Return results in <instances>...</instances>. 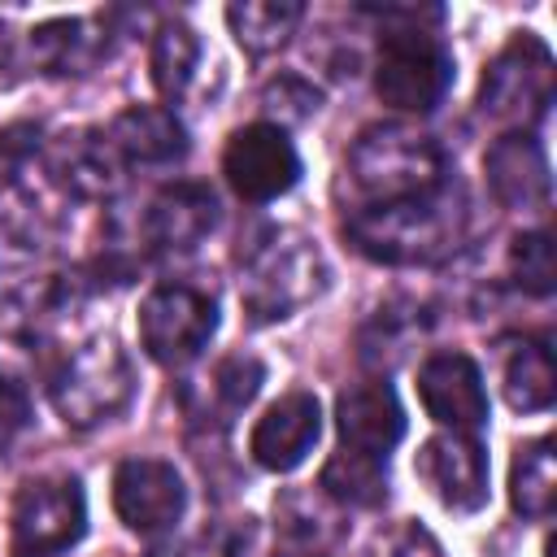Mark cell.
Segmentation results:
<instances>
[{
  "label": "cell",
  "instance_id": "cell-1",
  "mask_svg": "<svg viewBox=\"0 0 557 557\" xmlns=\"http://www.w3.org/2000/svg\"><path fill=\"white\" fill-rule=\"evenodd\" d=\"M470 226V205L457 178L426 196L374 205V209H348L344 235L348 244L379 261V265H435L457 252Z\"/></svg>",
  "mask_w": 557,
  "mask_h": 557
},
{
  "label": "cell",
  "instance_id": "cell-2",
  "mask_svg": "<svg viewBox=\"0 0 557 557\" xmlns=\"http://www.w3.org/2000/svg\"><path fill=\"white\" fill-rule=\"evenodd\" d=\"M448 178H453V165L444 144L409 122H370L344 157V183H348L352 209L426 196Z\"/></svg>",
  "mask_w": 557,
  "mask_h": 557
},
{
  "label": "cell",
  "instance_id": "cell-3",
  "mask_svg": "<svg viewBox=\"0 0 557 557\" xmlns=\"http://www.w3.org/2000/svg\"><path fill=\"white\" fill-rule=\"evenodd\" d=\"M383 22L379 35V61H374V91L396 113H431L448 87H453V52L448 44L426 30L422 22H440L444 13L435 4H383L366 9Z\"/></svg>",
  "mask_w": 557,
  "mask_h": 557
},
{
  "label": "cell",
  "instance_id": "cell-4",
  "mask_svg": "<svg viewBox=\"0 0 557 557\" xmlns=\"http://www.w3.org/2000/svg\"><path fill=\"white\" fill-rule=\"evenodd\" d=\"M326 261L318 244L292 226H257L239 248V300L252 322H283L318 300Z\"/></svg>",
  "mask_w": 557,
  "mask_h": 557
},
{
  "label": "cell",
  "instance_id": "cell-5",
  "mask_svg": "<svg viewBox=\"0 0 557 557\" xmlns=\"http://www.w3.org/2000/svg\"><path fill=\"white\" fill-rule=\"evenodd\" d=\"M44 379H48L52 409L61 413L65 426H78V431L117 418L135 392L131 357L113 335H91L87 344L61 352Z\"/></svg>",
  "mask_w": 557,
  "mask_h": 557
},
{
  "label": "cell",
  "instance_id": "cell-6",
  "mask_svg": "<svg viewBox=\"0 0 557 557\" xmlns=\"http://www.w3.org/2000/svg\"><path fill=\"white\" fill-rule=\"evenodd\" d=\"M553 104V52L540 35L518 30L483 70L479 113L492 122H509L513 131H531Z\"/></svg>",
  "mask_w": 557,
  "mask_h": 557
},
{
  "label": "cell",
  "instance_id": "cell-7",
  "mask_svg": "<svg viewBox=\"0 0 557 557\" xmlns=\"http://www.w3.org/2000/svg\"><path fill=\"white\" fill-rule=\"evenodd\" d=\"M218 331V300L196 283H157L139 305V344L157 366H191Z\"/></svg>",
  "mask_w": 557,
  "mask_h": 557
},
{
  "label": "cell",
  "instance_id": "cell-8",
  "mask_svg": "<svg viewBox=\"0 0 557 557\" xmlns=\"http://www.w3.org/2000/svg\"><path fill=\"white\" fill-rule=\"evenodd\" d=\"M87 531V496L78 479L48 474L22 483L13 500V548L26 557H57Z\"/></svg>",
  "mask_w": 557,
  "mask_h": 557
},
{
  "label": "cell",
  "instance_id": "cell-9",
  "mask_svg": "<svg viewBox=\"0 0 557 557\" xmlns=\"http://www.w3.org/2000/svg\"><path fill=\"white\" fill-rule=\"evenodd\" d=\"M222 174L239 200L265 205V200L287 196L300 183V152L283 126L248 122V126L231 131V139H226Z\"/></svg>",
  "mask_w": 557,
  "mask_h": 557
},
{
  "label": "cell",
  "instance_id": "cell-10",
  "mask_svg": "<svg viewBox=\"0 0 557 557\" xmlns=\"http://www.w3.org/2000/svg\"><path fill=\"white\" fill-rule=\"evenodd\" d=\"M113 509L131 531L157 540L187 509L183 474L161 457H131L113 474Z\"/></svg>",
  "mask_w": 557,
  "mask_h": 557
},
{
  "label": "cell",
  "instance_id": "cell-11",
  "mask_svg": "<svg viewBox=\"0 0 557 557\" xmlns=\"http://www.w3.org/2000/svg\"><path fill=\"white\" fill-rule=\"evenodd\" d=\"M218 226V196L209 183H196V178H174L165 183L144 218H139V235H144V248L148 252H161V257H183V252H196L209 231Z\"/></svg>",
  "mask_w": 557,
  "mask_h": 557
},
{
  "label": "cell",
  "instance_id": "cell-12",
  "mask_svg": "<svg viewBox=\"0 0 557 557\" xmlns=\"http://www.w3.org/2000/svg\"><path fill=\"white\" fill-rule=\"evenodd\" d=\"M418 396H422V409L444 431L479 435L487 426L483 370L466 352H431L422 361V370H418Z\"/></svg>",
  "mask_w": 557,
  "mask_h": 557
},
{
  "label": "cell",
  "instance_id": "cell-13",
  "mask_svg": "<svg viewBox=\"0 0 557 557\" xmlns=\"http://www.w3.org/2000/svg\"><path fill=\"white\" fill-rule=\"evenodd\" d=\"M418 474L453 513H474L487 505V448L479 435L440 431L418 448Z\"/></svg>",
  "mask_w": 557,
  "mask_h": 557
},
{
  "label": "cell",
  "instance_id": "cell-14",
  "mask_svg": "<svg viewBox=\"0 0 557 557\" xmlns=\"http://www.w3.org/2000/svg\"><path fill=\"white\" fill-rule=\"evenodd\" d=\"M318 435H322V405H318V396L313 392H287V396H278L257 418V426L248 435V453H252V461L261 470L287 474V470H296L313 453Z\"/></svg>",
  "mask_w": 557,
  "mask_h": 557
},
{
  "label": "cell",
  "instance_id": "cell-15",
  "mask_svg": "<svg viewBox=\"0 0 557 557\" xmlns=\"http://www.w3.org/2000/svg\"><path fill=\"white\" fill-rule=\"evenodd\" d=\"M335 426H339V448L366 453V457H383L405 440V409L392 392V383L366 379L339 392L335 400Z\"/></svg>",
  "mask_w": 557,
  "mask_h": 557
},
{
  "label": "cell",
  "instance_id": "cell-16",
  "mask_svg": "<svg viewBox=\"0 0 557 557\" xmlns=\"http://www.w3.org/2000/svg\"><path fill=\"white\" fill-rule=\"evenodd\" d=\"M483 174L492 196L505 209H548L553 196V174H548V152L535 139V131H505L492 139L483 157Z\"/></svg>",
  "mask_w": 557,
  "mask_h": 557
},
{
  "label": "cell",
  "instance_id": "cell-17",
  "mask_svg": "<svg viewBox=\"0 0 557 557\" xmlns=\"http://www.w3.org/2000/svg\"><path fill=\"white\" fill-rule=\"evenodd\" d=\"M122 165H174L187 157V126L170 104H131L104 126Z\"/></svg>",
  "mask_w": 557,
  "mask_h": 557
},
{
  "label": "cell",
  "instance_id": "cell-18",
  "mask_svg": "<svg viewBox=\"0 0 557 557\" xmlns=\"http://www.w3.org/2000/svg\"><path fill=\"white\" fill-rule=\"evenodd\" d=\"M109 52V13L100 17H52L26 39V57L44 74H87Z\"/></svg>",
  "mask_w": 557,
  "mask_h": 557
},
{
  "label": "cell",
  "instance_id": "cell-19",
  "mask_svg": "<svg viewBox=\"0 0 557 557\" xmlns=\"http://www.w3.org/2000/svg\"><path fill=\"white\" fill-rule=\"evenodd\" d=\"M505 400L518 413H544L557 400V370H553V348L544 335H518L505 344V366H500Z\"/></svg>",
  "mask_w": 557,
  "mask_h": 557
},
{
  "label": "cell",
  "instance_id": "cell-20",
  "mask_svg": "<svg viewBox=\"0 0 557 557\" xmlns=\"http://www.w3.org/2000/svg\"><path fill=\"white\" fill-rule=\"evenodd\" d=\"M300 17H305L300 0H235V4H226V26H231L235 44L252 57L278 52L296 35Z\"/></svg>",
  "mask_w": 557,
  "mask_h": 557
},
{
  "label": "cell",
  "instance_id": "cell-21",
  "mask_svg": "<svg viewBox=\"0 0 557 557\" xmlns=\"http://www.w3.org/2000/svg\"><path fill=\"white\" fill-rule=\"evenodd\" d=\"M200 65V39L187 22L165 17L152 30V48H148V70H152V87L161 91V100H183V91L191 87Z\"/></svg>",
  "mask_w": 557,
  "mask_h": 557
},
{
  "label": "cell",
  "instance_id": "cell-22",
  "mask_svg": "<svg viewBox=\"0 0 557 557\" xmlns=\"http://www.w3.org/2000/svg\"><path fill=\"white\" fill-rule=\"evenodd\" d=\"M509 505L540 522L553 513L557 505V457H553V440H531L513 453V466H509Z\"/></svg>",
  "mask_w": 557,
  "mask_h": 557
},
{
  "label": "cell",
  "instance_id": "cell-23",
  "mask_svg": "<svg viewBox=\"0 0 557 557\" xmlns=\"http://www.w3.org/2000/svg\"><path fill=\"white\" fill-rule=\"evenodd\" d=\"M331 500L352 505V509H379L387 500V461L383 457H366L352 448H339L326 466H322V483H318Z\"/></svg>",
  "mask_w": 557,
  "mask_h": 557
},
{
  "label": "cell",
  "instance_id": "cell-24",
  "mask_svg": "<svg viewBox=\"0 0 557 557\" xmlns=\"http://www.w3.org/2000/svg\"><path fill=\"white\" fill-rule=\"evenodd\" d=\"M261 383H265V366L257 357H248V352L222 357L213 366V374H209V387H205V413H196V418H205V422L213 418L218 426H226L239 409L252 405V396L261 392Z\"/></svg>",
  "mask_w": 557,
  "mask_h": 557
},
{
  "label": "cell",
  "instance_id": "cell-25",
  "mask_svg": "<svg viewBox=\"0 0 557 557\" xmlns=\"http://www.w3.org/2000/svg\"><path fill=\"white\" fill-rule=\"evenodd\" d=\"M509 278L527 296H553L557 287V265H553V235L548 231H522L509 244Z\"/></svg>",
  "mask_w": 557,
  "mask_h": 557
},
{
  "label": "cell",
  "instance_id": "cell-26",
  "mask_svg": "<svg viewBox=\"0 0 557 557\" xmlns=\"http://www.w3.org/2000/svg\"><path fill=\"white\" fill-rule=\"evenodd\" d=\"M318 87L313 83H305L300 74H278V78H270L265 87H261V113H265V122L270 126H296V122H305V117H313L318 113Z\"/></svg>",
  "mask_w": 557,
  "mask_h": 557
},
{
  "label": "cell",
  "instance_id": "cell-27",
  "mask_svg": "<svg viewBox=\"0 0 557 557\" xmlns=\"http://www.w3.org/2000/svg\"><path fill=\"white\" fill-rule=\"evenodd\" d=\"M30 426V396L22 383L0 379V457L17 444V435Z\"/></svg>",
  "mask_w": 557,
  "mask_h": 557
},
{
  "label": "cell",
  "instance_id": "cell-28",
  "mask_svg": "<svg viewBox=\"0 0 557 557\" xmlns=\"http://www.w3.org/2000/svg\"><path fill=\"white\" fill-rule=\"evenodd\" d=\"M44 148V126L35 122H13L0 131V165L4 170H22L26 161H35Z\"/></svg>",
  "mask_w": 557,
  "mask_h": 557
},
{
  "label": "cell",
  "instance_id": "cell-29",
  "mask_svg": "<svg viewBox=\"0 0 557 557\" xmlns=\"http://www.w3.org/2000/svg\"><path fill=\"white\" fill-rule=\"evenodd\" d=\"M9 61H13V35H9V26L0 17V70H9Z\"/></svg>",
  "mask_w": 557,
  "mask_h": 557
},
{
  "label": "cell",
  "instance_id": "cell-30",
  "mask_svg": "<svg viewBox=\"0 0 557 557\" xmlns=\"http://www.w3.org/2000/svg\"><path fill=\"white\" fill-rule=\"evenodd\" d=\"M17 557H26V553H17Z\"/></svg>",
  "mask_w": 557,
  "mask_h": 557
},
{
  "label": "cell",
  "instance_id": "cell-31",
  "mask_svg": "<svg viewBox=\"0 0 557 557\" xmlns=\"http://www.w3.org/2000/svg\"><path fill=\"white\" fill-rule=\"evenodd\" d=\"M309 557H313V553H309Z\"/></svg>",
  "mask_w": 557,
  "mask_h": 557
}]
</instances>
